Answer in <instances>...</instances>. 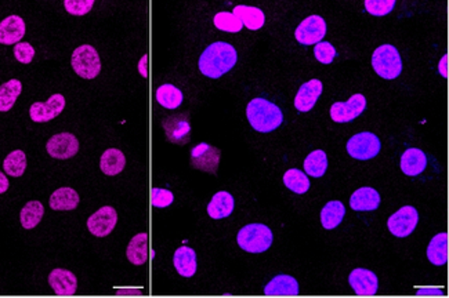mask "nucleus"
<instances>
[{
  "label": "nucleus",
  "instance_id": "b1692460",
  "mask_svg": "<svg viewBox=\"0 0 449 298\" xmlns=\"http://www.w3.org/2000/svg\"><path fill=\"white\" fill-rule=\"evenodd\" d=\"M264 295L266 296H298L299 283L295 278L289 275H278L264 288Z\"/></svg>",
  "mask_w": 449,
  "mask_h": 298
},
{
  "label": "nucleus",
  "instance_id": "9b49d317",
  "mask_svg": "<svg viewBox=\"0 0 449 298\" xmlns=\"http://www.w3.org/2000/svg\"><path fill=\"white\" fill-rule=\"evenodd\" d=\"M365 108V97L362 94H354L347 103H334L330 108V116L336 123H347L358 118Z\"/></svg>",
  "mask_w": 449,
  "mask_h": 298
},
{
  "label": "nucleus",
  "instance_id": "a211bd4d",
  "mask_svg": "<svg viewBox=\"0 0 449 298\" xmlns=\"http://www.w3.org/2000/svg\"><path fill=\"white\" fill-rule=\"evenodd\" d=\"M322 94V83L318 79H312L304 83L296 94L295 107L300 112H308L314 108L318 97Z\"/></svg>",
  "mask_w": 449,
  "mask_h": 298
},
{
  "label": "nucleus",
  "instance_id": "5701e85b",
  "mask_svg": "<svg viewBox=\"0 0 449 298\" xmlns=\"http://www.w3.org/2000/svg\"><path fill=\"white\" fill-rule=\"evenodd\" d=\"M173 264L176 271L184 277L191 278L196 272V254L191 247H180L176 250L173 257Z\"/></svg>",
  "mask_w": 449,
  "mask_h": 298
},
{
  "label": "nucleus",
  "instance_id": "6e6552de",
  "mask_svg": "<svg viewBox=\"0 0 449 298\" xmlns=\"http://www.w3.org/2000/svg\"><path fill=\"white\" fill-rule=\"evenodd\" d=\"M118 224V213L112 206H103L87 220L90 234L97 238L108 236Z\"/></svg>",
  "mask_w": 449,
  "mask_h": 298
},
{
  "label": "nucleus",
  "instance_id": "7ed1b4c3",
  "mask_svg": "<svg viewBox=\"0 0 449 298\" xmlns=\"http://www.w3.org/2000/svg\"><path fill=\"white\" fill-rule=\"evenodd\" d=\"M237 242L248 253H263L273 245V232L264 224H249L238 232Z\"/></svg>",
  "mask_w": 449,
  "mask_h": 298
},
{
  "label": "nucleus",
  "instance_id": "c756f323",
  "mask_svg": "<svg viewBox=\"0 0 449 298\" xmlns=\"http://www.w3.org/2000/svg\"><path fill=\"white\" fill-rule=\"evenodd\" d=\"M346 214V209L341 202L333 200L325 204V207L321 211V224L325 229H333L336 228Z\"/></svg>",
  "mask_w": 449,
  "mask_h": 298
},
{
  "label": "nucleus",
  "instance_id": "cd10ccee",
  "mask_svg": "<svg viewBox=\"0 0 449 298\" xmlns=\"http://www.w3.org/2000/svg\"><path fill=\"white\" fill-rule=\"evenodd\" d=\"M427 258L432 264L441 267L448 261V234L436 235L429 247H427Z\"/></svg>",
  "mask_w": 449,
  "mask_h": 298
},
{
  "label": "nucleus",
  "instance_id": "a878e982",
  "mask_svg": "<svg viewBox=\"0 0 449 298\" xmlns=\"http://www.w3.org/2000/svg\"><path fill=\"white\" fill-rule=\"evenodd\" d=\"M232 14L235 17H238L241 19L242 25H245L251 30H257V29L263 28V25L266 22L264 12L260 8H257V7H252V6H235Z\"/></svg>",
  "mask_w": 449,
  "mask_h": 298
},
{
  "label": "nucleus",
  "instance_id": "f3484780",
  "mask_svg": "<svg viewBox=\"0 0 449 298\" xmlns=\"http://www.w3.org/2000/svg\"><path fill=\"white\" fill-rule=\"evenodd\" d=\"M25 21L18 15H8L0 22V43L17 44L25 35Z\"/></svg>",
  "mask_w": 449,
  "mask_h": 298
},
{
  "label": "nucleus",
  "instance_id": "c03bdc74",
  "mask_svg": "<svg viewBox=\"0 0 449 298\" xmlns=\"http://www.w3.org/2000/svg\"><path fill=\"white\" fill-rule=\"evenodd\" d=\"M439 72L444 76V78H448V54H446L441 61H440V65H439Z\"/></svg>",
  "mask_w": 449,
  "mask_h": 298
},
{
  "label": "nucleus",
  "instance_id": "7c9ffc66",
  "mask_svg": "<svg viewBox=\"0 0 449 298\" xmlns=\"http://www.w3.org/2000/svg\"><path fill=\"white\" fill-rule=\"evenodd\" d=\"M156 101L166 109H177L183 103V93L173 85H162L156 90Z\"/></svg>",
  "mask_w": 449,
  "mask_h": 298
},
{
  "label": "nucleus",
  "instance_id": "9d476101",
  "mask_svg": "<svg viewBox=\"0 0 449 298\" xmlns=\"http://www.w3.org/2000/svg\"><path fill=\"white\" fill-rule=\"evenodd\" d=\"M65 108L62 94H53L46 103H33L29 108V116L36 123H46L57 118Z\"/></svg>",
  "mask_w": 449,
  "mask_h": 298
},
{
  "label": "nucleus",
  "instance_id": "79ce46f5",
  "mask_svg": "<svg viewBox=\"0 0 449 298\" xmlns=\"http://www.w3.org/2000/svg\"><path fill=\"white\" fill-rule=\"evenodd\" d=\"M418 296H443V289H434V288H422L418 289Z\"/></svg>",
  "mask_w": 449,
  "mask_h": 298
},
{
  "label": "nucleus",
  "instance_id": "dca6fc26",
  "mask_svg": "<svg viewBox=\"0 0 449 298\" xmlns=\"http://www.w3.org/2000/svg\"><path fill=\"white\" fill-rule=\"evenodd\" d=\"M348 282L358 296H373L379 289L378 277L364 268L354 270L348 277Z\"/></svg>",
  "mask_w": 449,
  "mask_h": 298
},
{
  "label": "nucleus",
  "instance_id": "39448f33",
  "mask_svg": "<svg viewBox=\"0 0 449 298\" xmlns=\"http://www.w3.org/2000/svg\"><path fill=\"white\" fill-rule=\"evenodd\" d=\"M71 65L76 75H79L83 79H94L101 72V60L97 53V50L90 44L79 46L72 57H71Z\"/></svg>",
  "mask_w": 449,
  "mask_h": 298
},
{
  "label": "nucleus",
  "instance_id": "4be33fe9",
  "mask_svg": "<svg viewBox=\"0 0 449 298\" xmlns=\"http://www.w3.org/2000/svg\"><path fill=\"white\" fill-rule=\"evenodd\" d=\"M234 204L235 202L232 195L226 191H220L212 198L210 203L207 204V214L214 220L226 218L231 216L234 210Z\"/></svg>",
  "mask_w": 449,
  "mask_h": 298
},
{
  "label": "nucleus",
  "instance_id": "37998d69",
  "mask_svg": "<svg viewBox=\"0 0 449 298\" xmlns=\"http://www.w3.org/2000/svg\"><path fill=\"white\" fill-rule=\"evenodd\" d=\"M147 65H149V55L144 54L142 57L140 62H139V72L142 73L143 78H147L149 76V68H147Z\"/></svg>",
  "mask_w": 449,
  "mask_h": 298
},
{
  "label": "nucleus",
  "instance_id": "4c0bfd02",
  "mask_svg": "<svg viewBox=\"0 0 449 298\" xmlns=\"http://www.w3.org/2000/svg\"><path fill=\"white\" fill-rule=\"evenodd\" d=\"M315 58L322 64H330L336 57V50L329 42H319L314 47Z\"/></svg>",
  "mask_w": 449,
  "mask_h": 298
},
{
  "label": "nucleus",
  "instance_id": "aec40b11",
  "mask_svg": "<svg viewBox=\"0 0 449 298\" xmlns=\"http://www.w3.org/2000/svg\"><path fill=\"white\" fill-rule=\"evenodd\" d=\"M427 166V156L422 149H407L401 156V170L407 175H419Z\"/></svg>",
  "mask_w": 449,
  "mask_h": 298
},
{
  "label": "nucleus",
  "instance_id": "58836bf2",
  "mask_svg": "<svg viewBox=\"0 0 449 298\" xmlns=\"http://www.w3.org/2000/svg\"><path fill=\"white\" fill-rule=\"evenodd\" d=\"M64 6L69 14L81 17L87 14L93 8L94 0H65Z\"/></svg>",
  "mask_w": 449,
  "mask_h": 298
},
{
  "label": "nucleus",
  "instance_id": "2f4dec72",
  "mask_svg": "<svg viewBox=\"0 0 449 298\" xmlns=\"http://www.w3.org/2000/svg\"><path fill=\"white\" fill-rule=\"evenodd\" d=\"M22 91V85L18 79H11L0 86V112H8L18 96Z\"/></svg>",
  "mask_w": 449,
  "mask_h": 298
},
{
  "label": "nucleus",
  "instance_id": "e433bc0d",
  "mask_svg": "<svg viewBox=\"0 0 449 298\" xmlns=\"http://www.w3.org/2000/svg\"><path fill=\"white\" fill-rule=\"evenodd\" d=\"M396 6V0H365V8L369 14L382 17L387 15Z\"/></svg>",
  "mask_w": 449,
  "mask_h": 298
},
{
  "label": "nucleus",
  "instance_id": "423d86ee",
  "mask_svg": "<svg viewBox=\"0 0 449 298\" xmlns=\"http://www.w3.org/2000/svg\"><path fill=\"white\" fill-rule=\"evenodd\" d=\"M347 152L357 160H369L380 152V140L369 132L358 133L348 140Z\"/></svg>",
  "mask_w": 449,
  "mask_h": 298
},
{
  "label": "nucleus",
  "instance_id": "393cba45",
  "mask_svg": "<svg viewBox=\"0 0 449 298\" xmlns=\"http://www.w3.org/2000/svg\"><path fill=\"white\" fill-rule=\"evenodd\" d=\"M126 257L133 265H143L149 260V235L146 232L137 234L129 242Z\"/></svg>",
  "mask_w": 449,
  "mask_h": 298
},
{
  "label": "nucleus",
  "instance_id": "0eeeda50",
  "mask_svg": "<svg viewBox=\"0 0 449 298\" xmlns=\"http://www.w3.org/2000/svg\"><path fill=\"white\" fill-rule=\"evenodd\" d=\"M418 221H419V214L416 209L412 206H405L389 218L387 227L394 236L407 238L415 231Z\"/></svg>",
  "mask_w": 449,
  "mask_h": 298
},
{
  "label": "nucleus",
  "instance_id": "20e7f679",
  "mask_svg": "<svg viewBox=\"0 0 449 298\" xmlns=\"http://www.w3.org/2000/svg\"><path fill=\"white\" fill-rule=\"evenodd\" d=\"M372 67L383 79H396L403 71V61L398 50L391 44L378 47L372 55Z\"/></svg>",
  "mask_w": 449,
  "mask_h": 298
},
{
  "label": "nucleus",
  "instance_id": "bb28decb",
  "mask_svg": "<svg viewBox=\"0 0 449 298\" xmlns=\"http://www.w3.org/2000/svg\"><path fill=\"white\" fill-rule=\"evenodd\" d=\"M126 166V157L121 149H107L100 159V168L107 175H117L124 171Z\"/></svg>",
  "mask_w": 449,
  "mask_h": 298
},
{
  "label": "nucleus",
  "instance_id": "f704fd0d",
  "mask_svg": "<svg viewBox=\"0 0 449 298\" xmlns=\"http://www.w3.org/2000/svg\"><path fill=\"white\" fill-rule=\"evenodd\" d=\"M284 184L295 193H305L310 189L308 177L298 168H291L284 175Z\"/></svg>",
  "mask_w": 449,
  "mask_h": 298
},
{
  "label": "nucleus",
  "instance_id": "f03ea898",
  "mask_svg": "<svg viewBox=\"0 0 449 298\" xmlns=\"http://www.w3.org/2000/svg\"><path fill=\"white\" fill-rule=\"evenodd\" d=\"M246 116L251 126L260 133H270L284 122L282 111L264 98H255L248 104Z\"/></svg>",
  "mask_w": 449,
  "mask_h": 298
},
{
  "label": "nucleus",
  "instance_id": "c85d7f7f",
  "mask_svg": "<svg viewBox=\"0 0 449 298\" xmlns=\"http://www.w3.org/2000/svg\"><path fill=\"white\" fill-rule=\"evenodd\" d=\"M43 216H44L43 204L39 200H31L22 207L19 213V221L25 229H33L35 227L39 225Z\"/></svg>",
  "mask_w": 449,
  "mask_h": 298
},
{
  "label": "nucleus",
  "instance_id": "72a5a7b5",
  "mask_svg": "<svg viewBox=\"0 0 449 298\" xmlns=\"http://www.w3.org/2000/svg\"><path fill=\"white\" fill-rule=\"evenodd\" d=\"M3 168L6 174L11 177H21L25 173L26 168V155L21 149H15L10 152L4 161H3Z\"/></svg>",
  "mask_w": 449,
  "mask_h": 298
},
{
  "label": "nucleus",
  "instance_id": "a18cd8bd",
  "mask_svg": "<svg viewBox=\"0 0 449 298\" xmlns=\"http://www.w3.org/2000/svg\"><path fill=\"white\" fill-rule=\"evenodd\" d=\"M8 185H10V182L7 179V175L3 171H0V195L4 193V192H7Z\"/></svg>",
  "mask_w": 449,
  "mask_h": 298
},
{
  "label": "nucleus",
  "instance_id": "ddd939ff",
  "mask_svg": "<svg viewBox=\"0 0 449 298\" xmlns=\"http://www.w3.org/2000/svg\"><path fill=\"white\" fill-rule=\"evenodd\" d=\"M325 33H326V24H325V19L319 15L307 17L296 28V32H295L298 42L304 46L319 43L321 39H323Z\"/></svg>",
  "mask_w": 449,
  "mask_h": 298
},
{
  "label": "nucleus",
  "instance_id": "f8f14e48",
  "mask_svg": "<svg viewBox=\"0 0 449 298\" xmlns=\"http://www.w3.org/2000/svg\"><path fill=\"white\" fill-rule=\"evenodd\" d=\"M163 130L170 143L184 146L191 137V125L187 114L171 115L163 121Z\"/></svg>",
  "mask_w": 449,
  "mask_h": 298
},
{
  "label": "nucleus",
  "instance_id": "f257e3e1",
  "mask_svg": "<svg viewBox=\"0 0 449 298\" xmlns=\"http://www.w3.org/2000/svg\"><path fill=\"white\" fill-rule=\"evenodd\" d=\"M237 60L238 55L234 46L226 42H216L202 53L199 71L210 79H219L235 67Z\"/></svg>",
  "mask_w": 449,
  "mask_h": 298
},
{
  "label": "nucleus",
  "instance_id": "ea45409f",
  "mask_svg": "<svg viewBox=\"0 0 449 298\" xmlns=\"http://www.w3.org/2000/svg\"><path fill=\"white\" fill-rule=\"evenodd\" d=\"M14 57L21 64H29L35 57V49L26 42H19L14 46Z\"/></svg>",
  "mask_w": 449,
  "mask_h": 298
},
{
  "label": "nucleus",
  "instance_id": "473e14b6",
  "mask_svg": "<svg viewBox=\"0 0 449 298\" xmlns=\"http://www.w3.org/2000/svg\"><path fill=\"white\" fill-rule=\"evenodd\" d=\"M328 168V157L326 153L321 149L311 152L304 160V170L314 178H319L325 174Z\"/></svg>",
  "mask_w": 449,
  "mask_h": 298
},
{
  "label": "nucleus",
  "instance_id": "4468645a",
  "mask_svg": "<svg viewBox=\"0 0 449 298\" xmlns=\"http://www.w3.org/2000/svg\"><path fill=\"white\" fill-rule=\"evenodd\" d=\"M47 153L58 160H67L74 157L79 150V141L71 133L54 134L46 144Z\"/></svg>",
  "mask_w": 449,
  "mask_h": 298
},
{
  "label": "nucleus",
  "instance_id": "6ab92c4d",
  "mask_svg": "<svg viewBox=\"0 0 449 298\" xmlns=\"http://www.w3.org/2000/svg\"><path fill=\"white\" fill-rule=\"evenodd\" d=\"M380 204V195L376 189L365 186L357 189L350 199V206L355 211H372Z\"/></svg>",
  "mask_w": 449,
  "mask_h": 298
},
{
  "label": "nucleus",
  "instance_id": "412c9836",
  "mask_svg": "<svg viewBox=\"0 0 449 298\" xmlns=\"http://www.w3.org/2000/svg\"><path fill=\"white\" fill-rule=\"evenodd\" d=\"M79 200H81L79 195L75 189L69 186H64L51 193L49 204L56 211H69L78 207Z\"/></svg>",
  "mask_w": 449,
  "mask_h": 298
},
{
  "label": "nucleus",
  "instance_id": "a19ab883",
  "mask_svg": "<svg viewBox=\"0 0 449 298\" xmlns=\"http://www.w3.org/2000/svg\"><path fill=\"white\" fill-rule=\"evenodd\" d=\"M152 198V206L155 207H167L173 203L174 196L169 189H162V188H153L151 192Z\"/></svg>",
  "mask_w": 449,
  "mask_h": 298
},
{
  "label": "nucleus",
  "instance_id": "2eb2a0df",
  "mask_svg": "<svg viewBox=\"0 0 449 298\" xmlns=\"http://www.w3.org/2000/svg\"><path fill=\"white\" fill-rule=\"evenodd\" d=\"M49 285L57 296H74L78 290L76 277L71 271L62 268H56L50 272Z\"/></svg>",
  "mask_w": 449,
  "mask_h": 298
},
{
  "label": "nucleus",
  "instance_id": "1a4fd4ad",
  "mask_svg": "<svg viewBox=\"0 0 449 298\" xmlns=\"http://www.w3.org/2000/svg\"><path fill=\"white\" fill-rule=\"evenodd\" d=\"M221 152L216 147L201 143L191 150V166L210 174H216Z\"/></svg>",
  "mask_w": 449,
  "mask_h": 298
},
{
  "label": "nucleus",
  "instance_id": "c9c22d12",
  "mask_svg": "<svg viewBox=\"0 0 449 298\" xmlns=\"http://www.w3.org/2000/svg\"><path fill=\"white\" fill-rule=\"evenodd\" d=\"M213 22H214L217 29L224 30V32L235 33V32H239L244 28L241 19L238 17H235L232 12H227V11L217 12L214 15Z\"/></svg>",
  "mask_w": 449,
  "mask_h": 298
}]
</instances>
